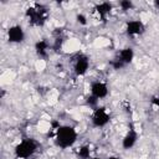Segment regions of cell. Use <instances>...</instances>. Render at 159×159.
<instances>
[{
    "label": "cell",
    "mask_w": 159,
    "mask_h": 159,
    "mask_svg": "<svg viewBox=\"0 0 159 159\" xmlns=\"http://www.w3.org/2000/svg\"><path fill=\"white\" fill-rule=\"evenodd\" d=\"M77 140V132L71 125H61L55 134V142L57 147L66 149L72 147Z\"/></svg>",
    "instance_id": "obj_1"
},
{
    "label": "cell",
    "mask_w": 159,
    "mask_h": 159,
    "mask_svg": "<svg viewBox=\"0 0 159 159\" xmlns=\"http://www.w3.org/2000/svg\"><path fill=\"white\" fill-rule=\"evenodd\" d=\"M47 15H48V12H47L46 7H43L42 5H39V4L30 6L26 11V16L29 17V21L36 26H42L47 20Z\"/></svg>",
    "instance_id": "obj_2"
},
{
    "label": "cell",
    "mask_w": 159,
    "mask_h": 159,
    "mask_svg": "<svg viewBox=\"0 0 159 159\" xmlns=\"http://www.w3.org/2000/svg\"><path fill=\"white\" fill-rule=\"evenodd\" d=\"M39 148V144L34 139H24L21 140L14 149L16 158L19 159H27L32 157Z\"/></svg>",
    "instance_id": "obj_3"
},
{
    "label": "cell",
    "mask_w": 159,
    "mask_h": 159,
    "mask_svg": "<svg viewBox=\"0 0 159 159\" xmlns=\"http://www.w3.org/2000/svg\"><path fill=\"white\" fill-rule=\"evenodd\" d=\"M92 124L97 128H102L104 125H107V123L109 122V113L106 108H96L93 114H92Z\"/></svg>",
    "instance_id": "obj_4"
},
{
    "label": "cell",
    "mask_w": 159,
    "mask_h": 159,
    "mask_svg": "<svg viewBox=\"0 0 159 159\" xmlns=\"http://www.w3.org/2000/svg\"><path fill=\"white\" fill-rule=\"evenodd\" d=\"M25 39V32L20 25H12L7 30V40L12 43H20Z\"/></svg>",
    "instance_id": "obj_5"
},
{
    "label": "cell",
    "mask_w": 159,
    "mask_h": 159,
    "mask_svg": "<svg viewBox=\"0 0 159 159\" xmlns=\"http://www.w3.org/2000/svg\"><path fill=\"white\" fill-rule=\"evenodd\" d=\"M91 94L97 99L106 98L108 96V86L102 81H96L91 84Z\"/></svg>",
    "instance_id": "obj_6"
},
{
    "label": "cell",
    "mask_w": 159,
    "mask_h": 159,
    "mask_svg": "<svg viewBox=\"0 0 159 159\" xmlns=\"http://www.w3.org/2000/svg\"><path fill=\"white\" fill-rule=\"evenodd\" d=\"M88 68H89V60H88V57L84 56V55H80L76 58L75 63H73V70H75L76 75L83 76L88 71Z\"/></svg>",
    "instance_id": "obj_7"
},
{
    "label": "cell",
    "mask_w": 159,
    "mask_h": 159,
    "mask_svg": "<svg viewBox=\"0 0 159 159\" xmlns=\"http://www.w3.org/2000/svg\"><path fill=\"white\" fill-rule=\"evenodd\" d=\"M125 31L130 36H138V35H140V34L144 32V25L139 20H132V21H128L127 22Z\"/></svg>",
    "instance_id": "obj_8"
},
{
    "label": "cell",
    "mask_w": 159,
    "mask_h": 159,
    "mask_svg": "<svg viewBox=\"0 0 159 159\" xmlns=\"http://www.w3.org/2000/svg\"><path fill=\"white\" fill-rule=\"evenodd\" d=\"M137 139H138L137 132H135L134 129H129V130L125 133V135L123 137V139H122V147H123L124 149H130V148H133L134 144L137 143Z\"/></svg>",
    "instance_id": "obj_9"
},
{
    "label": "cell",
    "mask_w": 159,
    "mask_h": 159,
    "mask_svg": "<svg viewBox=\"0 0 159 159\" xmlns=\"http://www.w3.org/2000/svg\"><path fill=\"white\" fill-rule=\"evenodd\" d=\"M117 58L124 66L128 65V63H130L133 61V58H134V51H133V48L132 47H125V48L120 50L119 53H118V56H117Z\"/></svg>",
    "instance_id": "obj_10"
},
{
    "label": "cell",
    "mask_w": 159,
    "mask_h": 159,
    "mask_svg": "<svg viewBox=\"0 0 159 159\" xmlns=\"http://www.w3.org/2000/svg\"><path fill=\"white\" fill-rule=\"evenodd\" d=\"M94 10H96L97 15H98L101 19H104V17L111 12L112 5H111L109 2H101V4H98V5L94 7Z\"/></svg>",
    "instance_id": "obj_11"
},
{
    "label": "cell",
    "mask_w": 159,
    "mask_h": 159,
    "mask_svg": "<svg viewBox=\"0 0 159 159\" xmlns=\"http://www.w3.org/2000/svg\"><path fill=\"white\" fill-rule=\"evenodd\" d=\"M48 47H50V45H48V42H47V41H45V40H40V41H37V42L35 43L36 53H37L39 56H41V57L47 56Z\"/></svg>",
    "instance_id": "obj_12"
},
{
    "label": "cell",
    "mask_w": 159,
    "mask_h": 159,
    "mask_svg": "<svg viewBox=\"0 0 159 159\" xmlns=\"http://www.w3.org/2000/svg\"><path fill=\"white\" fill-rule=\"evenodd\" d=\"M78 157L81 158V159H89L91 158V149H89V147L88 145H82V147H80V149H78Z\"/></svg>",
    "instance_id": "obj_13"
},
{
    "label": "cell",
    "mask_w": 159,
    "mask_h": 159,
    "mask_svg": "<svg viewBox=\"0 0 159 159\" xmlns=\"http://www.w3.org/2000/svg\"><path fill=\"white\" fill-rule=\"evenodd\" d=\"M119 6H120L122 10L127 11V10H130V9L133 7V4H132V1H129V0H123V1L119 2Z\"/></svg>",
    "instance_id": "obj_14"
},
{
    "label": "cell",
    "mask_w": 159,
    "mask_h": 159,
    "mask_svg": "<svg viewBox=\"0 0 159 159\" xmlns=\"http://www.w3.org/2000/svg\"><path fill=\"white\" fill-rule=\"evenodd\" d=\"M111 66H112L114 70H119V68H122L124 65H123V63H122V62H120V61H119V60L116 57V58H114V60L111 62Z\"/></svg>",
    "instance_id": "obj_15"
},
{
    "label": "cell",
    "mask_w": 159,
    "mask_h": 159,
    "mask_svg": "<svg viewBox=\"0 0 159 159\" xmlns=\"http://www.w3.org/2000/svg\"><path fill=\"white\" fill-rule=\"evenodd\" d=\"M77 21H78L81 25H86V24H87V19H86V16L82 15V14L77 15Z\"/></svg>",
    "instance_id": "obj_16"
},
{
    "label": "cell",
    "mask_w": 159,
    "mask_h": 159,
    "mask_svg": "<svg viewBox=\"0 0 159 159\" xmlns=\"http://www.w3.org/2000/svg\"><path fill=\"white\" fill-rule=\"evenodd\" d=\"M152 104L157 108V111H159V97H153V99H152Z\"/></svg>",
    "instance_id": "obj_17"
},
{
    "label": "cell",
    "mask_w": 159,
    "mask_h": 159,
    "mask_svg": "<svg viewBox=\"0 0 159 159\" xmlns=\"http://www.w3.org/2000/svg\"><path fill=\"white\" fill-rule=\"evenodd\" d=\"M108 159H120V158L119 157H116V155H111Z\"/></svg>",
    "instance_id": "obj_18"
},
{
    "label": "cell",
    "mask_w": 159,
    "mask_h": 159,
    "mask_svg": "<svg viewBox=\"0 0 159 159\" xmlns=\"http://www.w3.org/2000/svg\"><path fill=\"white\" fill-rule=\"evenodd\" d=\"M154 4H155V6H157V7H158V9H159V0H157V1H155V2H154Z\"/></svg>",
    "instance_id": "obj_19"
},
{
    "label": "cell",
    "mask_w": 159,
    "mask_h": 159,
    "mask_svg": "<svg viewBox=\"0 0 159 159\" xmlns=\"http://www.w3.org/2000/svg\"><path fill=\"white\" fill-rule=\"evenodd\" d=\"M89 159H99V158H97V157H94V158H89Z\"/></svg>",
    "instance_id": "obj_20"
}]
</instances>
